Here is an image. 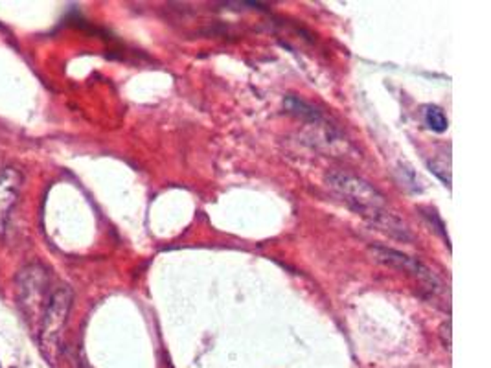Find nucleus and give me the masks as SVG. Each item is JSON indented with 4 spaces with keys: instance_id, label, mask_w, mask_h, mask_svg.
Here are the masks:
<instances>
[{
    "instance_id": "obj_1",
    "label": "nucleus",
    "mask_w": 491,
    "mask_h": 368,
    "mask_svg": "<svg viewBox=\"0 0 491 368\" xmlns=\"http://www.w3.org/2000/svg\"><path fill=\"white\" fill-rule=\"evenodd\" d=\"M326 182L335 194H339L343 197V201L353 210V212L363 216L376 228L401 242L412 240V234L407 228V225L386 210V201L383 194H379L370 182L344 172L328 173Z\"/></svg>"
},
{
    "instance_id": "obj_5",
    "label": "nucleus",
    "mask_w": 491,
    "mask_h": 368,
    "mask_svg": "<svg viewBox=\"0 0 491 368\" xmlns=\"http://www.w3.org/2000/svg\"><path fill=\"white\" fill-rule=\"evenodd\" d=\"M22 175L15 168H4L0 173V232H3L12 206L19 197Z\"/></svg>"
},
{
    "instance_id": "obj_3",
    "label": "nucleus",
    "mask_w": 491,
    "mask_h": 368,
    "mask_svg": "<svg viewBox=\"0 0 491 368\" xmlns=\"http://www.w3.org/2000/svg\"><path fill=\"white\" fill-rule=\"evenodd\" d=\"M17 293H19V306L26 319H30L36 326V319H39L44 313V308L48 304L50 295H46L48 287V276L46 271L39 266H30L20 271L17 276Z\"/></svg>"
},
{
    "instance_id": "obj_7",
    "label": "nucleus",
    "mask_w": 491,
    "mask_h": 368,
    "mask_svg": "<svg viewBox=\"0 0 491 368\" xmlns=\"http://www.w3.org/2000/svg\"><path fill=\"white\" fill-rule=\"evenodd\" d=\"M286 108H288L293 115H297V116H300V118H305V120H319V118H321L319 113H317V109H313L312 105L305 103V101H302V100H298V98H293V96H289V98L286 100Z\"/></svg>"
},
{
    "instance_id": "obj_8",
    "label": "nucleus",
    "mask_w": 491,
    "mask_h": 368,
    "mask_svg": "<svg viewBox=\"0 0 491 368\" xmlns=\"http://www.w3.org/2000/svg\"><path fill=\"white\" fill-rule=\"evenodd\" d=\"M440 339H442V345L447 352H451V319H447L442 328H440Z\"/></svg>"
},
{
    "instance_id": "obj_4",
    "label": "nucleus",
    "mask_w": 491,
    "mask_h": 368,
    "mask_svg": "<svg viewBox=\"0 0 491 368\" xmlns=\"http://www.w3.org/2000/svg\"><path fill=\"white\" fill-rule=\"evenodd\" d=\"M370 254L374 256L376 261H379V264L386 266V268H392V269H400L410 276H415L422 282H427V284H434L436 278L434 275L422 264L420 260L412 258L405 252H400L396 249H389V247H381V245H372L370 247Z\"/></svg>"
},
{
    "instance_id": "obj_6",
    "label": "nucleus",
    "mask_w": 491,
    "mask_h": 368,
    "mask_svg": "<svg viewBox=\"0 0 491 368\" xmlns=\"http://www.w3.org/2000/svg\"><path fill=\"white\" fill-rule=\"evenodd\" d=\"M424 120L425 125L434 131V133H446L449 127V120L444 115V111L440 108H434V105H427L424 109Z\"/></svg>"
},
{
    "instance_id": "obj_2",
    "label": "nucleus",
    "mask_w": 491,
    "mask_h": 368,
    "mask_svg": "<svg viewBox=\"0 0 491 368\" xmlns=\"http://www.w3.org/2000/svg\"><path fill=\"white\" fill-rule=\"evenodd\" d=\"M72 308V289L68 285L58 287L54 293L50 295L48 304L39 323V345L43 354L50 363L56 361L59 340L68 319V313Z\"/></svg>"
}]
</instances>
